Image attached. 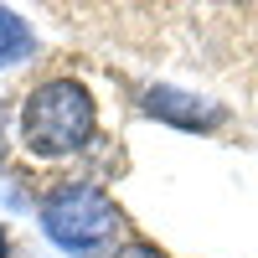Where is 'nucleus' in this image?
I'll return each instance as SVG.
<instances>
[{"label": "nucleus", "instance_id": "nucleus-5", "mask_svg": "<svg viewBox=\"0 0 258 258\" xmlns=\"http://www.w3.org/2000/svg\"><path fill=\"white\" fill-rule=\"evenodd\" d=\"M103 258H165L155 243H140V238H129V243H119L114 253H103Z\"/></svg>", "mask_w": 258, "mask_h": 258}, {"label": "nucleus", "instance_id": "nucleus-2", "mask_svg": "<svg viewBox=\"0 0 258 258\" xmlns=\"http://www.w3.org/2000/svg\"><path fill=\"white\" fill-rule=\"evenodd\" d=\"M36 222H41V238H47L57 253L68 258H103L114 253L119 243V207L114 197L103 191L98 181H57L47 197L36 202Z\"/></svg>", "mask_w": 258, "mask_h": 258}, {"label": "nucleus", "instance_id": "nucleus-6", "mask_svg": "<svg viewBox=\"0 0 258 258\" xmlns=\"http://www.w3.org/2000/svg\"><path fill=\"white\" fill-rule=\"evenodd\" d=\"M0 258H11V238H6V222H0Z\"/></svg>", "mask_w": 258, "mask_h": 258}, {"label": "nucleus", "instance_id": "nucleus-4", "mask_svg": "<svg viewBox=\"0 0 258 258\" xmlns=\"http://www.w3.org/2000/svg\"><path fill=\"white\" fill-rule=\"evenodd\" d=\"M31 52H36V31H31L11 6H0V73L16 68V62H26Z\"/></svg>", "mask_w": 258, "mask_h": 258}, {"label": "nucleus", "instance_id": "nucleus-1", "mask_svg": "<svg viewBox=\"0 0 258 258\" xmlns=\"http://www.w3.org/2000/svg\"><path fill=\"white\" fill-rule=\"evenodd\" d=\"M21 140L36 160H68L83 155L98 140V103L73 73H52L21 103Z\"/></svg>", "mask_w": 258, "mask_h": 258}, {"label": "nucleus", "instance_id": "nucleus-3", "mask_svg": "<svg viewBox=\"0 0 258 258\" xmlns=\"http://www.w3.org/2000/svg\"><path fill=\"white\" fill-rule=\"evenodd\" d=\"M140 109L150 119H160L170 129H186V135H217V129L227 124V109L217 98H202L191 88H170V83H155V88H145Z\"/></svg>", "mask_w": 258, "mask_h": 258}]
</instances>
